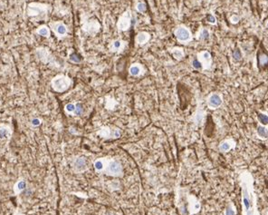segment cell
I'll return each instance as SVG.
<instances>
[{"label": "cell", "mask_w": 268, "mask_h": 215, "mask_svg": "<svg viewBox=\"0 0 268 215\" xmlns=\"http://www.w3.org/2000/svg\"><path fill=\"white\" fill-rule=\"evenodd\" d=\"M239 185L241 187L242 215H261L257 207V196L254 192V180L252 173L243 170L239 173Z\"/></svg>", "instance_id": "cell-1"}, {"label": "cell", "mask_w": 268, "mask_h": 215, "mask_svg": "<svg viewBox=\"0 0 268 215\" xmlns=\"http://www.w3.org/2000/svg\"><path fill=\"white\" fill-rule=\"evenodd\" d=\"M106 175L113 176V177H123V168L121 166V163L115 159H107L105 167L102 172Z\"/></svg>", "instance_id": "cell-2"}, {"label": "cell", "mask_w": 268, "mask_h": 215, "mask_svg": "<svg viewBox=\"0 0 268 215\" xmlns=\"http://www.w3.org/2000/svg\"><path fill=\"white\" fill-rule=\"evenodd\" d=\"M49 6L41 3H31L27 6V15L29 17L45 18L47 17Z\"/></svg>", "instance_id": "cell-3"}, {"label": "cell", "mask_w": 268, "mask_h": 215, "mask_svg": "<svg viewBox=\"0 0 268 215\" xmlns=\"http://www.w3.org/2000/svg\"><path fill=\"white\" fill-rule=\"evenodd\" d=\"M72 84V80L69 76L64 74H58L51 81L52 88L58 93L65 92Z\"/></svg>", "instance_id": "cell-4"}, {"label": "cell", "mask_w": 268, "mask_h": 215, "mask_svg": "<svg viewBox=\"0 0 268 215\" xmlns=\"http://www.w3.org/2000/svg\"><path fill=\"white\" fill-rule=\"evenodd\" d=\"M174 35L177 40L181 44H188L192 40L191 32L185 26H178L174 30Z\"/></svg>", "instance_id": "cell-5"}, {"label": "cell", "mask_w": 268, "mask_h": 215, "mask_svg": "<svg viewBox=\"0 0 268 215\" xmlns=\"http://www.w3.org/2000/svg\"><path fill=\"white\" fill-rule=\"evenodd\" d=\"M131 25V12L130 10H126L119 17L117 22V28L120 32L128 31Z\"/></svg>", "instance_id": "cell-6"}, {"label": "cell", "mask_w": 268, "mask_h": 215, "mask_svg": "<svg viewBox=\"0 0 268 215\" xmlns=\"http://www.w3.org/2000/svg\"><path fill=\"white\" fill-rule=\"evenodd\" d=\"M257 59L259 69H265L268 66V52L263 44H260L257 55Z\"/></svg>", "instance_id": "cell-7"}, {"label": "cell", "mask_w": 268, "mask_h": 215, "mask_svg": "<svg viewBox=\"0 0 268 215\" xmlns=\"http://www.w3.org/2000/svg\"><path fill=\"white\" fill-rule=\"evenodd\" d=\"M50 27L59 39H62L67 35L68 28L63 22H51Z\"/></svg>", "instance_id": "cell-8"}, {"label": "cell", "mask_w": 268, "mask_h": 215, "mask_svg": "<svg viewBox=\"0 0 268 215\" xmlns=\"http://www.w3.org/2000/svg\"><path fill=\"white\" fill-rule=\"evenodd\" d=\"M187 201H188V215H193L198 213L201 209L200 201L192 194L187 195Z\"/></svg>", "instance_id": "cell-9"}, {"label": "cell", "mask_w": 268, "mask_h": 215, "mask_svg": "<svg viewBox=\"0 0 268 215\" xmlns=\"http://www.w3.org/2000/svg\"><path fill=\"white\" fill-rule=\"evenodd\" d=\"M100 28H101V25L100 23L95 20V19H92V20H89V21H85L83 23V26H82V30L87 33L91 35H96L100 31Z\"/></svg>", "instance_id": "cell-10"}, {"label": "cell", "mask_w": 268, "mask_h": 215, "mask_svg": "<svg viewBox=\"0 0 268 215\" xmlns=\"http://www.w3.org/2000/svg\"><path fill=\"white\" fill-rule=\"evenodd\" d=\"M206 104L209 109L216 110L218 107H220L223 104V98L222 95L217 93H212L206 99Z\"/></svg>", "instance_id": "cell-11"}, {"label": "cell", "mask_w": 268, "mask_h": 215, "mask_svg": "<svg viewBox=\"0 0 268 215\" xmlns=\"http://www.w3.org/2000/svg\"><path fill=\"white\" fill-rule=\"evenodd\" d=\"M88 169V162L85 157H77L72 162V170L76 173L83 172Z\"/></svg>", "instance_id": "cell-12"}, {"label": "cell", "mask_w": 268, "mask_h": 215, "mask_svg": "<svg viewBox=\"0 0 268 215\" xmlns=\"http://www.w3.org/2000/svg\"><path fill=\"white\" fill-rule=\"evenodd\" d=\"M198 59L201 63L202 65V69L208 70L210 69L211 64H212V57L209 52L208 51H203L198 54Z\"/></svg>", "instance_id": "cell-13"}, {"label": "cell", "mask_w": 268, "mask_h": 215, "mask_svg": "<svg viewBox=\"0 0 268 215\" xmlns=\"http://www.w3.org/2000/svg\"><path fill=\"white\" fill-rule=\"evenodd\" d=\"M236 146V143L233 138H227L226 140L222 141L218 145V150L221 153H227V152L235 149Z\"/></svg>", "instance_id": "cell-14"}, {"label": "cell", "mask_w": 268, "mask_h": 215, "mask_svg": "<svg viewBox=\"0 0 268 215\" xmlns=\"http://www.w3.org/2000/svg\"><path fill=\"white\" fill-rule=\"evenodd\" d=\"M36 55L39 57V59L41 61H43L45 64L47 63H52L53 60H54V57L52 56V54L49 52V50L46 49V48H38L36 50Z\"/></svg>", "instance_id": "cell-15"}, {"label": "cell", "mask_w": 268, "mask_h": 215, "mask_svg": "<svg viewBox=\"0 0 268 215\" xmlns=\"http://www.w3.org/2000/svg\"><path fill=\"white\" fill-rule=\"evenodd\" d=\"M99 134L102 137H106V138H118L120 135V132L119 129L116 130H111L110 127L108 126H103V127L101 128V130L99 131Z\"/></svg>", "instance_id": "cell-16"}, {"label": "cell", "mask_w": 268, "mask_h": 215, "mask_svg": "<svg viewBox=\"0 0 268 215\" xmlns=\"http://www.w3.org/2000/svg\"><path fill=\"white\" fill-rule=\"evenodd\" d=\"M150 39V34L148 33V32H145V31H142V32H139L136 35V38H135V41H136V44L140 46H142L144 45L147 44Z\"/></svg>", "instance_id": "cell-17"}, {"label": "cell", "mask_w": 268, "mask_h": 215, "mask_svg": "<svg viewBox=\"0 0 268 215\" xmlns=\"http://www.w3.org/2000/svg\"><path fill=\"white\" fill-rule=\"evenodd\" d=\"M143 67L140 64H132L130 66V67L129 68V73L131 76H134V77H137V76H140L143 74Z\"/></svg>", "instance_id": "cell-18"}, {"label": "cell", "mask_w": 268, "mask_h": 215, "mask_svg": "<svg viewBox=\"0 0 268 215\" xmlns=\"http://www.w3.org/2000/svg\"><path fill=\"white\" fill-rule=\"evenodd\" d=\"M27 189V182L25 179H19L14 185V193L15 195H19L22 192Z\"/></svg>", "instance_id": "cell-19"}, {"label": "cell", "mask_w": 268, "mask_h": 215, "mask_svg": "<svg viewBox=\"0 0 268 215\" xmlns=\"http://www.w3.org/2000/svg\"><path fill=\"white\" fill-rule=\"evenodd\" d=\"M204 118H205V111L201 108H198V110L196 111V113H195L194 117H193L194 123L197 125L200 126L203 123Z\"/></svg>", "instance_id": "cell-20"}, {"label": "cell", "mask_w": 268, "mask_h": 215, "mask_svg": "<svg viewBox=\"0 0 268 215\" xmlns=\"http://www.w3.org/2000/svg\"><path fill=\"white\" fill-rule=\"evenodd\" d=\"M125 46V42L123 41L121 39H117V40H114L113 42H112V45H111V51L112 52H120L121 51Z\"/></svg>", "instance_id": "cell-21"}, {"label": "cell", "mask_w": 268, "mask_h": 215, "mask_svg": "<svg viewBox=\"0 0 268 215\" xmlns=\"http://www.w3.org/2000/svg\"><path fill=\"white\" fill-rule=\"evenodd\" d=\"M257 135L261 140H266L268 139V128L266 126L259 124L257 128Z\"/></svg>", "instance_id": "cell-22"}, {"label": "cell", "mask_w": 268, "mask_h": 215, "mask_svg": "<svg viewBox=\"0 0 268 215\" xmlns=\"http://www.w3.org/2000/svg\"><path fill=\"white\" fill-rule=\"evenodd\" d=\"M105 163H106V158H100L97 159L94 161L93 162V167L95 169L96 172H102L105 167Z\"/></svg>", "instance_id": "cell-23"}, {"label": "cell", "mask_w": 268, "mask_h": 215, "mask_svg": "<svg viewBox=\"0 0 268 215\" xmlns=\"http://www.w3.org/2000/svg\"><path fill=\"white\" fill-rule=\"evenodd\" d=\"M170 53L172 54V56H174L175 59H177L178 61H180L183 59L185 53L183 51V49L180 47H173L170 49Z\"/></svg>", "instance_id": "cell-24"}, {"label": "cell", "mask_w": 268, "mask_h": 215, "mask_svg": "<svg viewBox=\"0 0 268 215\" xmlns=\"http://www.w3.org/2000/svg\"><path fill=\"white\" fill-rule=\"evenodd\" d=\"M12 134V130L8 127V126L2 124L0 125V139H7L11 136Z\"/></svg>", "instance_id": "cell-25"}, {"label": "cell", "mask_w": 268, "mask_h": 215, "mask_svg": "<svg viewBox=\"0 0 268 215\" xmlns=\"http://www.w3.org/2000/svg\"><path fill=\"white\" fill-rule=\"evenodd\" d=\"M36 34H38L41 36L46 37V38H49L50 37V29L47 26H40L37 29H36Z\"/></svg>", "instance_id": "cell-26"}, {"label": "cell", "mask_w": 268, "mask_h": 215, "mask_svg": "<svg viewBox=\"0 0 268 215\" xmlns=\"http://www.w3.org/2000/svg\"><path fill=\"white\" fill-rule=\"evenodd\" d=\"M257 121L259 122V123L261 125L264 126H268V115L264 113H257Z\"/></svg>", "instance_id": "cell-27"}, {"label": "cell", "mask_w": 268, "mask_h": 215, "mask_svg": "<svg viewBox=\"0 0 268 215\" xmlns=\"http://www.w3.org/2000/svg\"><path fill=\"white\" fill-rule=\"evenodd\" d=\"M224 215H236V209L233 202H229L227 204V206L225 210Z\"/></svg>", "instance_id": "cell-28"}, {"label": "cell", "mask_w": 268, "mask_h": 215, "mask_svg": "<svg viewBox=\"0 0 268 215\" xmlns=\"http://www.w3.org/2000/svg\"><path fill=\"white\" fill-rule=\"evenodd\" d=\"M209 36H210L209 31L208 29H206V28H202L200 30V32L198 33V39H199L201 41H206V40H209Z\"/></svg>", "instance_id": "cell-29"}, {"label": "cell", "mask_w": 268, "mask_h": 215, "mask_svg": "<svg viewBox=\"0 0 268 215\" xmlns=\"http://www.w3.org/2000/svg\"><path fill=\"white\" fill-rule=\"evenodd\" d=\"M82 113H83V105L81 103H76L75 104V110L74 115L78 116V115H82Z\"/></svg>", "instance_id": "cell-30"}, {"label": "cell", "mask_w": 268, "mask_h": 215, "mask_svg": "<svg viewBox=\"0 0 268 215\" xmlns=\"http://www.w3.org/2000/svg\"><path fill=\"white\" fill-rule=\"evenodd\" d=\"M64 110L67 113H74L75 110V104H72V103L67 104L64 107Z\"/></svg>", "instance_id": "cell-31"}, {"label": "cell", "mask_w": 268, "mask_h": 215, "mask_svg": "<svg viewBox=\"0 0 268 215\" xmlns=\"http://www.w3.org/2000/svg\"><path fill=\"white\" fill-rule=\"evenodd\" d=\"M69 59H70L71 62H72V63H77V64H78V63H81V61H82L81 56H80L78 54H76V53H72V54L70 56Z\"/></svg>", "instance_id": "cell-32"}, {"label": "cell", "mask_w": 268, "mask_h": 215, "mask_svg": "<svg viewBox=\"0 0 268 215\" xmlns=\"http://www.w3.org/2000/svg\"><path fill=\"white\" fill-rule=\"evenodd\" d=\"M136 10L138 12H140V13H144V12H146V10H147V6H146L145 3L140 2L136 5Z\"/></svg>", "instance_id": "cell-33"}, {"label": "cell", "mask_w": 268, "mask_h": 215, "mask_svg": "<svg viewBox=\"0 0 268 215\" xmlns=\"http://www.w3.org/2000/svg\"><path fill=\"white\" fill-rule=\"evenodd\" d=\"M233 59L236 62H238L242 59V54H241L239 49H236L233 52Z\"/></svg>", "instance_id": "cell-34"}, {"label": "cell", "mask_w": 268, "mask_h": 215, "mask_svg": "<svg viewBox=\"0 0 268 215\" xmlns=\"http://www.w3.org/2000/svg\"><path fill=\"white\" fill-rule=\"evenodd\" d=\"M192 66L197 70L202 69V65H201V63L198 61V59H194L192 61Z\"/></svg>", "instance_id": "cell-35"}, {"label": "cell", "mask_w": 268, "mask_h": 215, "mask_svg": "<svg viewBox=\"0 0 268 215\" xmlns=\"http://www.w3.org/2000/svg\"><path fill=\"white\" fill-rule=\"evenodd\" d=\"M206 21H208L209 23H210V24H212V25H215L216 23V17L211 14H209L208 16H206Z\"/></svg>", "instance_id": "cell-36"}, {"label": "cell", "mask_w": 268, "mask_h": 215, "mask_svg": "<svg viewBox=\"0 0 268 215\" xmlns=\"http://www.w3.org/2000/svg\"><path fill=\"white\" fill-rule=\"evenodd\" d=\"M41 123H42V121H41L39 118H33V119L31 120V124H32L33 126H34V127L41 125Z\"/></svg>", "instance_id": "cell-37"}, {"label": "cell", "mask_w": 268, "mask_h": 215, "mask_svg": "<svg viewBox=\"0 0 268 215\" xmlns=\"http://www.w3.org/2000/svg\"><path fill=\"white\" fill-rule=\"evenodd\" d=\"M230 21L232 22L233 24H236L239 21V17L237 16H232L230 18Z\"/></svg>", "instance_id": "cell-38"}, {"label": "cell", "mask_w": 268, "mask_h": 215, "mask_svg": "<svg viewBox=\"0 0 268 215\" xmlns=\"http://www.w3.org/2000/svg\"><path fill=\"white\" fill-rule=\"evenodd\" d=\"M15 215H24V214H21V213H19V212H17V211H16V214Z\"/></svg>", "instance_id": "cell-39"}]
</instances>
